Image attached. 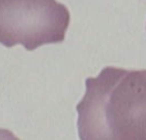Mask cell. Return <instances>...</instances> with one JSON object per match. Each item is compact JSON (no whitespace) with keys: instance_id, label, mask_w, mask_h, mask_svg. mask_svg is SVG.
I'll use <instances>...</instances> for the list:
<instances>
[{"instance_id":"6da1fadb","label":"cell","mask_w":146,"mask_h":140,"mask_svg":"<svg viewBox=\"0 0 146 140\" xmlns=\"http://www.w3.org/2000/svg\"><path fill=\"white\" fill-rule=\"evenodd\" d=\"M77 112L80 140H146V69L106 66L87 78Z\"/></svg>"},{"instance_id":"7a4b0ae2","label":"cell","mask_w":146,"mask_h":140,"mask_svg":"<svg viewBox=\"0 0 146 140\" xmlns=\"http://www.w3.org/2000/svg\"><path fill=\"white\" fill-rule=\"evenodd\" d=\"M71 22L64 4L56 0H0V43L22 45L27 51L60 43Z\"/></svg>"},{"instance_id":"3957f363","label":"cell","mask_w":146,"mask_h":140,"mask_svg":"<svg viewBox=\"0 0 146 140\" xmlns=\"http://www.w3.org/2000/svg\"><path fill=\"white\" fill-rule=\"evenodd\" d=\"M0 140H21V139H18L10 130L0 129Z\"/></svg>"}]
</instances>
